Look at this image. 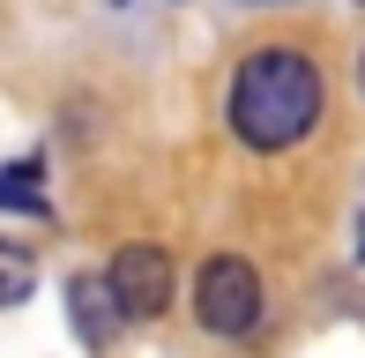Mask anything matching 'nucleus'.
Returning <instances> with one entry per match:
<instances>
[{
	"label": "nucleus",
	"instance_id": "obj_1",
	"mask_svg": "<svg viewBox=\"0 0 365 358\" xmlns=\"http://www.w3.org/2000/svg\"><path fill=\"white\" fill-rule=\"evenodd\" d=\"M321 120V75L306 53L291 45H261L239 60V83H231V127H239L246 150H291L313 135Z\"/></svg>",
	"mask_w": 365,
	"mask_h": 358
},
{
	"label": "nucleus",
	"instance_id": "obj_2",
	"mask_svg": "<svg viewBox=\"0 0 365 358\" xmlns=\"http://www.w3.org/2000/svg\"><path fill=\"white\" fill-rule=\"evenodd\" d=\"M194 314H202L209 336H246L261 321V276H254V262H239V254L202 262V276H194Z\"/></svg>",
	"mask_w": 365,
	"mask_h": 358
},
{
	"label": "nucleus",
	"instance_id": "obj_3",
	"mask_svg": "<svg viewBox=\"0 0 365 358\" xmlns=\"http://www.w3.org/2000/svg\"><path fill=\"white\" fill-rule=\"evenodd\" d=\"M112 291H120L127 321H157L172 306V254L164 247H120L112 254Z\"/></svg>",
	"mask_w": 365,
	"mask_h": 358
},
{
	"label": "nucleus",
	"instance_id": "obj_4",
	"mask_svg": "<svg viewBox=\"0 0 365 358\" xmlns=\"http://www.w3.org/2000/svg\"><path fill=\"white\" fill-rule=\"evenodd\" d=\"M68 314H75V336H82L90 351H105L112 336L127 329V306H120V291H112L105 269H82L75 284H68Z\"/></svg>",
	"mask_w": 365,
	"mask_h": 358
},
{
	"label": "nucleus",
	"instance_id": "obj_5",
	"mask_svg": "<svg viewBox=\"0 0 365 358\" xmlns=\"http://www.w3.org/2000/svg\"><path fill=\"white\" fill-rule=\"evenodd\" d=\"M30 291H38V262H30V247L0 239V314H8V306H23Z\"/></svg>",
	"mask_w": 365,
	"mask_h": 358
},
{
	"label": "nucleus",
	"instance_id": "obj_6",
	"mask_svg": "<svg viewBox=\"0 0 365 358\" xmlns=\"http://www.w3.org/2000/svg\"><path fill=\"white\" fill-rule=\"evenodd\" d=\"M0 209H45V172L38 165H0Z\"/></svg>",
	"mask_w": 365,
	"mask_h": 358
},
{
	"label": "nucleus",
	"instance_id": "obj_7",
	"mask_svg": "<svg viewBox=\"0 0 365 358\" xmlns=\"http://www.w3.org/2000/svg\"><path fill=\"white\" fill-rule=\"evenodd\" d=\"M358 83H365V60H358Z\"/></svg>",
	"mask_w": 365,
	"mask_h": 358
},
{
	"label": "nucleus",
	"instance_id": "obj_8",
	"mask_svg": "<svg viewBox=\"0 0 365 358\" xmlns=\"http://www.w3.org/2000/svg\"><path fill=\"white\" fill-rule=\"evenodd\" d=\"M254 8H269V0H254Z\"/></svg>",
	"mask_w": 365,
	"mask_h": 358
},
{
	"label": "nucleus",
	"instance_id": "obj_9",
	"mask_svg": "<svg viewBox=\"0 0 365 358\" xmlns=\"http://www.w3.org/2000/svg\"><path fill=\"white\" fill-rule=\"evenodd\" d=\"M358 8H365V0H358Z\"/></svg>",
	"mask_w": 365,
	"mask_h": 358
}]
</instances>
